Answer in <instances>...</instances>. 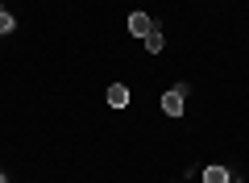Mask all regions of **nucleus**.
I'll list each match as a JSON object with an SVG mask.
<instances>
[{
	"label": "nucleus",
	"mask_w": 249,
	"mask_h": 183,
	"mask_svg": "<svg viewBox=\"0 0 249 183\" xmlns=\"http://www.w3.org/2000/svg\"><path fill=\"white\" fill-rule=\"evenodd\" d=\"M204 183H232V175L229 171H224V166H204Z\"/></svg>",
	"instance_id": "nucleus-4"
},
{
	"label": "nucleus",
	"mask_w": 249,
	"mask_h": 183,
	"mask_svg": "<svg viewBox=\"0 0 249 183\" xmlns=\"http://www.w3.org/2000/svg\"><path fill=\"white\" fill-rule=\"evenodd\" d=\"M0 13H4V9H0Z\"/></svg>",
	"instance_id": "nucleus-8"
},
{
	"label": "nucleus",
	"mask_w": 249,
	"mask_h": 183,
	"mask_svg": "<svg viewBox=\"0 0 249 183\" xmlns=\"http://www.w3.org/2000/svg\"><path fill=\"white\" fill-rule=\"evenodd\" d=\"M183 104H187V87L175 83L166 96H162V113H166V117H183Z\"/></svg>",
	"instance_id": "nucleus-1"
},
{
	"label": "nucleus",
	"mask_w": 249,
	"mask_h": 183,
	"mask_svg": "<svg viewBox=\"0 0 249 183\" xmlns=\"http://www.w3.org/2000/svg\"><path fill=\"white\" fill-rule=\"evenodd\" d=\"M162 46H166V38H162L158 29H150V34H145V50H150V54H162Z\"/></svg>",
	"instance_id": "nucleus-5"
},
{
	"label": "nucleus",
	"mask_w": 249,
	"mask_h": 183,
	"mask_svg": "<svg viewBox=\"0 0 249 183\" xmlns=\"http://www.w3.org/2000/svg\"><path fill=\"white\" fill-rule=\"evenodd\" d=\"M0 183H9V179H4V175H0Z\"/></svg>",
	"instance_id": "nucleus-7"
},
{
	"label": "nucleus",
	"mask_w": 249,
	"mask_h": 183,
	"mask_svg": "<svg viewBox=\"0 0 249 183\" xmlns=\"http://www.w3.org/2000/svg\"><path fill=\"white\" fill-rule=\"evenodd\" d=\"M13 29H17V21H13L9 13H0V34H13Z\"/></svg>",
	"instance_id": "nucleus-6"
},
{
	"label": "nucleus",
	"mask_w": 249,
	"mask_h": 183,
	"mask_svg": "<svg viewBox=\"0 0 249 183\" xmlns=\"http://www.w3.org/2000/svg\"><path fill=\"white\" fill-rule=\"evenodd\" d=\"M108 104H112V108H124V104H129V87H124V83H112V87H108Z\"/></svg>",
	"instance_id": "nucleus-3"
},
{
	"label": "nucleus",
	"mask_w": 249,
	"mask_h": 183,
	"mask_svg": "<svg viewBox=\"0 0 249 183\" xmlns=\"http://www.w3.org/2000/svg\"><path fill=\"white\" fill-rule=\"evenodd\" d=\"M150 29H154L150 13H133V17H129V34H133V38H145Z\"/></svg>",
	"instance_id": "nucleus-2"
}]
</instances>
